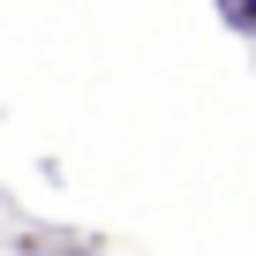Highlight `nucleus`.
I'll return each mask as SVG.
<instances>
[{"instance_id": "nucleus-1", "label": "nucleus", "mask_w": 256, "mask_h": 256, "mask_svg": "<svg viewBox=\"0 0 256 256\" xmlns=\"http://www.w3.org/2000/svg\"><path fill=\"white\" fill-rule=\"evenodd\" d=\"M218 16H226L234 30H248V38H256V0H218Z\"/></svg>"}]
</instances>
